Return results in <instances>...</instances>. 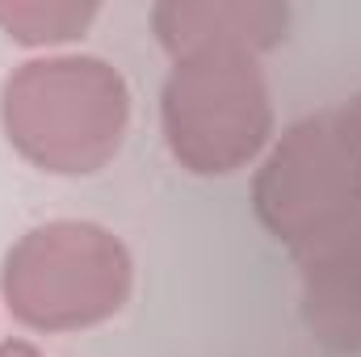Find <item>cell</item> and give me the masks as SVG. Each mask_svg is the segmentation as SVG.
Segmentation results:
<instances>
[{
    "mask_svg": "<svg viewBox=\"0 0 361 357\" xmlns=\"http://www.w3.org/2000/svg\"><path fill=\"white\" fill-rule=\"evenodd\" d=\"M345 109H349V118L357 122V131H361V92L353 97V101H349V105H345Z\"/></svg>",
    "mask_w": 361,
    "mask_h": 357,
    "instance_id": "9",
    "label": "cell"
},
{
    "mask_svg": "<svg viewBox=\"0 0 361 357\" xmlns=\"http://www.w3.org/2000/svg\"><path fill=\"white\" fill-rule=\"evenodd\" d=\"M152 30L173 59L202 51V47H240V51L265 55L290 30V4H277V0H164L152 8Z\"/></svg>",
    "mask_w": 361,
    "mask_h": 357,
    "instance_id": "6",
    "label": "cell"
},
{
    "mask_svg": "<svg viewBox=\"0 0 361 357\" xmlns=\"http://www.w3.org/2000/svg\"><path fill=\"white\" fill-rule=\"evenodd\" d=\"M164 143L185 173L227 177L273 143V97L261 55L202 47L177 55L160 97Z\"/></svg>",
    "mask_w": 361,
    "mask_h": 357,
    "instance_id": "3",
    "label": "cell"
},
{
    "mask_svg": "<svg viewBox=\"0 0 361 357\" xmlns=\"http://www.w3.org/2000/svg\"><path fill=\"white\" fill-rule=\"evenodd\" d=\"M0 126L13 152L34 169L89 177L122 152L130 89L101 55H42L4 80Z\"/></svg>",
    "mask_w": 361,
    "mask_h": 357,
    "instance_id": "1",
    "label": "cell"
},
{
    "mask_svg": "<svg viewBox=\"0 0 361 357\" xmlns=\"http://www.w3.org/2000/svg\"><path fill=\"white\" fill-rule=\"evenodd\" d=\"M252 210L294 257L361 219V131L349 109L307 114L269 143Z\"/></svg>",
    "mask_w": 361,
    "mask_h": 357,
    "instance_id": "4",
    "label": "cell"
},
{
    "mask_svg": "<svg viewBox=\"0 0 361 357\" xmlns=\"http://www.w3.org/2000/svg\"><path fill=\"white\" fill-rule=\"evenodd\" d=\"M135 290L126 244L85 219L30 227L0 265V294L17 324L34 332H85L114 320Z\"/></svg>",
    "mask_w": 361,
    "mask_h": 357,
    "instance_id": "2",
    "label": "cell"
},
{
    "mask_svg": "<svg viewBox=\"0 0 361 357\" xmlns=\"http://www.w3.org/2000/svg\"><path fill=\"white\" fill-rule=\"evenodd\" d=\"M0 357H42L30 341H0Z\"/></svg>",
    "mask_w": 361,
    "mask_h": 357,
    "instance_id": "8",
    "label": "cell"
},
{
    "mask_svg": "<svg viewBox=\"0 0 361 357\" xmlns=\"http://www.w3.org/2000/svg\"><path fill=\"white\" fill-rule=\"evenodd\" d=\"M97 0H0V30L17 47L47 51L76 42L97 21Z\"/></svg>",
    "mask_w": 361,
    "mask_h": 357,
    "instance_id": "7",
    "label": "cell"
},
{
    "mask_svg": "<svg viewBox=\"0 0 361 357\" xmlns=\"http://www.w3.org/2000/svg\"><path fill=\"white\" fill-rule=\"evenodd\" d=\"M294 261L307 332L328 349L361 353V219Z\"/></svg>",
    "mask_w": 361,
    "mask_h": 357,
    "instance_id": "5",
    "label": "cell"
}]
</instances>
